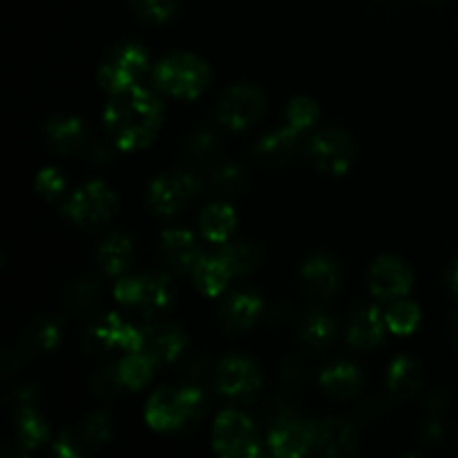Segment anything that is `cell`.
Instances as JSON below:
<instances>
[{
	"instance_id": "1",
	"label": "cell",
	"mask_w": 458,
	"mask_h": 458,
	"mask_svg": "<svg viewBox=\"0 0 458 458\" xmlns=\"http://www.w3.org/2000/svg\"><path fill=\"white\" fill-rule=\"evenodd\" d=\"M161 116L164 107L159 98L139 85L112 94V101L103 112L110 139L128 152L150 146L161 128Z\"/></svg>"
},
{
	"instance_id": "2",
	"label": "cell",
	"mask_w": 458,
	"mask_h": 458,
	"mask_svg": "<svg viewBox=\"0 0 458 458\" xmlns=\"http://www.w3.org/2000/svg\"><path fill=\"white\" fill-rule=\"evenodd\" d=\"M204 407L199 385L191 387H161L146 405V423L157 432H174L195 420Z\"/></svg>"
},
{
	"instance_id": "3",
	"label": "cell",
	"mask_w": 458,
	"mask_h": 458,
	"mask_svg": "<svg viewBox=\"0 0 458 458\" xmlns=\"http://www.w3.org/2000/svg\"><path fill=\"white\" fill-rule=\"evenodd\" d=\"M152 79L161 92L191 101L208 88L210 70L206 61H201L195 54L174 52L157 63Z\"/></svg>"
},
{
	"instance_id": "4",
	"label": "cell",
	"mask_w": 458,
	"mask_h": 458,
	"mask_svg": "<svg viewBox=\"0 0 458 458\" xmlns=\"http://www.w3.org/2000/svg\"><path fill=\"white\" fill-rule=\"evenodd\" d=\"M114 298L123 307L137 309L150 318L173 302V282L164 273L121 277L114 284Z\"/></svg>"
},
{
	"instance_id": "5",
	"label": "cell",
	"mask_w": 458,
	"mask_h": 458,
	"mask_svg": "<svg viewBox=\"0 0 458 458\" xmlns=\"http://www.w3.org/2000/svg\"><path fill=\"white\" fill-rule=\"evenodd\" d=\"M213 447L226 458L259 456V438L255 423L237 410H224L213 425Z\"/></svg>"
},
{
	"instance_id": "6",
	"label": "cell",
	"mask_w": 458,
	"mask_h": 458,
	"mask_svg": "<svg viewBox=\"0 0 458 458\" xmlns=\"http://www.w3.org/2000/svg\"><path fill=\"white\" fill-rule=\"evenodd\" d=\"M148 65H150V58L141 45H119L107 54L106 61L98 67V83L110 94L123 92L139 83V79L146 74Z\"/></svg>"
},
{
	"instance_id": "7",
	"label": "cell",
	"mask_w": 458,
	"mask_h": 458,
	"mask_svg": "<svg viewBox=\"0 0 458 458\" xmlns=\"http://www.w3.org/2000/svg\"><path fill=\"white\" fill-rule=\"evenodd\" d=\"M116 210V195L106 182H88L63 206V213L79 226H97L107 222Z\"/></svg>"
},
{
	"instance_id": "8",
	"label": "cell",
	"mask_w": 458,
	"mask_h": 458,
	"mask_svg": "<svg viewBox=\"0 0 458 458\" xmlns=\"http://www.w3.org/2000/svg\"><path fill=\"white\" fill-rule=\"evenodd\" d=\"M313 434H316V423L300 419L295 411L284 410L271 419L268 447L280 458L304 456L313 447Z\"/></svg>"
},
{
	"instance_id": "9",
	"label": "cell",
	"mask_w": 458,
	"mask_h": 458,
	"mask_svg": "<svg viewBox=\"0 0 458 458\" xmlns=\"http://www.w3.org/2000/svg\"><path fill=\"white\" fill-rule=\"evenodd\" d=\"M307 155L318 170L340 177L352 168L353 143L343 128H325L309 139Z\"/></svg>"
},
{
	"instance_id": "10",
	"label": "cell",
	"mask_w": 458,
	"mask_h": 458,
	"mask_svg": "<svg viewBox=\"0 0 458 458\" xmlns=\"http://www.w3.org/2000/svg\"><path fill=\"white\" fill-rule=\"evenodd\" d=\"M199 192V179L186 170L159 174L148 191V206L157 215H174Z\"/></svg>"
},
{
	"instance_id": "11",
	"label": "cell",
	"mask_w": 458,
	"mask_h": 458,
	"mask_svg": "<svg viewBox=\"0 0 458 458\" xmlns=\"http://www.w3.org/2000/svg\"><path fill=\"white\" fill-rule=\"evenodd\" d=\"M215 385L222 396L231 401H253L262 389V374L258 365L246 356H231L219 362L215 371Z\"/></svg>"
},
{
	"instance_id": "12",
	"label": "cell",
	"mask_w": 458,
	"mask_h": 458,
	"mask_svg": "<svg viewBox=\"0 0 458 458\" xmlns=\"http://www.w3.org/2000/svg\"><path fill=\"white\" fill-rule=\"evenodd\" d=\"M88 343L97 352H112V349H121V352H143L146 331H143V327L121 320L116 313H107V316H103L101 320H97L89 327Z\"/></svg>"
},
{
	"instance_id": "13",
	"label": "cell",
	"mask_w": 458,
	"mask_h": 458,
	"mask_svg": "<svg viewBox=\"0 0 458 458\" xmlns=\"http://www.w3.org/2000/svg\"><path fill=\"white\" fill-rule=\"evenodd\" d=\"M262 110L264 94L255 85H233L219 101L217 119L231 130H244L259 119Z\"/></svg>"
},
{
	"instance_id": "14",
	"label": "cell",
	"mask_w": 458,
	"mask_h": 458,
	"mask_svg": "<svg viewBox=\"0 0 458 458\" xmlns=\"http://www.w3.org/2000/svg\"><path fill=\"white\" fill-rule=\"evenodd\" d=\"M414 286V273L403 259L394 255H383L374 262L369 271V289L380 302L405 298Z\"/></svg>"
},
{
	"instance_id": "15",
	"label": "cell",
	"mask_w": 458,
	"mask_h": 458,
	"mask_svg": "<svg viewBox=\"0 0 458 458\" xmlns=\"http://www.w3.org/2000/svg\"><path fill=\"white\" fill-rule=\"evenodd\" d=\"M34 389H21L16 394V443L25 452L36 450L49 441V425L36 410Z\"/></svg>"
},
{
	"instance_id": "16",
	"label": "cell",
	"mask_w": 458,
	"mask_h": 458,
	"mask_svg": "<svg viewBox=\"0 0 458 458\" xmlns=\"http://www.w3.org/2000/svg\"><path fill=\"white\" fill-rule=\"evenodd\" d=\"M146 331V344L143 352L157 362V365H173L182 352L186 349L188 338L182 327L173 322H157V325L143 327Z\"/></svg>"
},
{
	"instance_id": "17",
	"label": "cell",
	"mask_w": 458,
	"mask_h": 458,
	"mask_svg": "<svg viewBox=\"0 0 458 458\" xmlns=\"http://www.w3.org/2000/svg\"><path fill=\"white\" fill-rule=\"evenodd\" d=\"M161 255L165 258V262L179 273H192V268L197 267L201 253L199 244H197L195 235L191 231H183V228H168L161 235Z\"/></svg>"
},
{
	"instance_id": "18",
	"label": "cell",
	"mask_w": 458,
	"mask_h": 458,
	"mask_svg": "<svg viewBox=\"0 0 458 458\" xmlns=\"http://www.w3.org/2000/svg\"><path fill=\"white\" fill-rule=\"evenodd\" d=\"M385 331H389L385 313H380V309L376 307H362L349 318L347 340L356 349H371L383 343Z\"/></svg>"
},
{
	"instance_id": "19",
	"label": "cell",
	"mask_w": 458,
	"mask_h": 458,
	"mask_svg": "<svg viewBox=\"0 0 458 458\" xmlns=\"http://www.w3.org/2000/svg\"><path fill=\"white\" fill-rule=\"evenodd\" d=\"M264 311V300L258 293H250V291H242V293L231 295V298L224 302L222 316L224 329L228 334H242V331L250 329L255 325L259 316Z\"/></svg>"
},
{
	"instance_id": "20",
	"label": "cell",
	"mask_w": 458,
	"mask_h": 458,
	"mask_svg": "<svg viewBox=\"0 0 458 458\" xmlns=\"http://www.w3.org/2000/svg\"><path fill=\"white\" fill-rule=\"evenodd\" d=\"M356 445V429L352 423L343 419H327L316 423L313 434V450L325 456H343L349 454Z\"/></svg>"
},
{
	"instance_id": "21",
	"label": "cell",
	"mask_w": 458,
	"mask_h": 458,
	"mask_svg": "<svg viewBox=\"0 0 458 458\" xmlns=\"http://www.w3.org/2000/svg\"><path fill=\"white\" fill-rule=\"evenodd\" d=\"M233 277H235V273H233L231 264L226 262V258L219 250L215 255H201L197 267L192 268L195 286L208 298H217L231 284Z\"/></svg>"
},
{
	"instance_id": "22",
	"label": "cell",
	"mask_w": 458,
	"mask_h": 458,
	"mask_svg": "<svg viewBox=\"0 0 458 458\" xmlns=\"http://www.w3.org/2000/svg\"><path fill=\"white\" fill-rule=\"evenodd\" d=\"M302 282L309 293L316 295V298L329 300L340 289L343 276H340V267L334 259L325 258V255H316L302 267Z\"/></svg>"
},
{
	"instance_id": "23",
	"label": "cell",
	"mask_w": 458,
	"mask_h": 458,
	"mask_svg": "<svg viewBox=\"0 0 458 458\" xmlns=\"http://www.w3.org/2000/svg\"><path fill=\"white\" fill-rule=\"evenodd\" d=\"M300 148V130L284 125L273 132L264 134L255 146V155L271 165H282L298 152Z\"/></svg>"
},
{
	"instance_id": "24",
	"label": "cell",
	"mask_w": 458,
	"mask_h": 458,
	"mask_svg": "<svg viewBox=\"0 0 458 458\" xmlns=\"http://www.w3.org/2000/svg\"><path fill=\"white\" fill-rule=\"evenodd\" d=\"M47 141L52 148H56L63 155H72V152L81 150L88 141V130L79 116H56L47 123Z\"/></svg>"
},
{
	"instance_id": "25",
	"label": "cell",
	"mask_w": 458,
	"mask_h": 458,
	"mask_svg": "<svg viewBox=\"0 0 458 458\" xmlns=\"http://www.w3.org/2000/svg\"><path fill=\"white\" fill-rule=\"evenodd\" d=\"M237 215L228 204H210L199 215V231L210 244H226L228 237L235 233Z\"/></svg>"
},
{
	"instance_id": "26",
	"label": "cell",
	"mask_w": 458,
	"mask_h": 458,
	"mask_svg": "<svg viewBox=\"0 0 458 458\" xmlns=\"http://www.w3.org/2000/svg\"><path fill=\"white\" fill-rule=\"evenodd\" d=\"M420 383H423V369H420V365L414 358L398 356L389 365L387 389L398 401H407V398L414 396L419 392Z\"/></svg>"
},
{
	"instance_id": "27",
	"label": "cell",
	"mask_w": 458,
	"mask_h": 458,
	"mask_svg": "<svg viewBox=\"0 0 458 458\" xmlns=\"http://www.w3.org/2000/svg\"><path fill=\"white\" fill-rule=\"evenodd\" d=\"M134 246L132 240L125 235H107L97 250V262L107 276H121L132 264Z\"/></svg>"
},
{
	"instance_id": "28",
	"label": "cell",
	"mask_w": 458,
	"mask_h": 458,
	"mask_svg": "<svg viewBox=\"0 0 458 458\" xmlns=\"http://www.w3.org/2000/svg\"><path fill=\"white\" fill-rule=\"evenodd\" d=\"M362 376L356 365L352 362H335V365L327 367L320 376V385L329 396L335 398H352L356 396L360 389Z\"/></svg>"
},
{
	"instance_id": "29",
	"label": "cell",
	"mask_w": 458,
	"mask_h": 458,
	"mask_svg": "<svg viewBox=\"0 0 458 458\" xmlns=\"http://www.w3.org/2000/svg\"><path fill=\"white\" fill-rule=\"evenodd\" d=\"M155 365L157 362L146 352L125 353V358L119 360V374L121 380H123V387L132 389V392L146 387L150 383L152 374H155Z\"/></svg>"
},
{
	"instance_id": "30",
	"label": "cell",
	"mask_w": 458,
	"mask_h": 458,
	"mask_svg": "<svg viewBox=\"0 0 458 458\" xmlns=\"http://www.w3.org/2000/svg\"><path fill=\"white\" fill-rule=\"evenodd\" d=\"M420 309L411 300H394L392 307L385 313L387 329L396 335H410L420 327Z\"/></svg>"
},
{
	"instance_id": "31",
	"label": "cell",
	"mask_w": 458,
	"mask_h": 458,
	"mask_svg": "<svg viewBox=\"0 0 458 458\" xmlns=\"http://www.w3.org/2000/svg\"><path fill=\"white\" fill-rule=\"evenodd\" d=\"M335 338V322L327 313L313 311L304 318L302 340L311 349H325Z\"/></svg>"
},
{
	"instance_id": "32",
	"label": "cell",
	"mask_w": 458,
	"mask_h": 458,
	"mask_svg": "<svg viewBox=\"0 0 458 458\" xmlns=\"http://www.w3.org/2000/svg\"><path fill=\"white\" fill-rule=\"evenodd\" d=\"M210 183L222 195H237L249 186V177L237 164H217L210 170Z\"/></svg>"
},
{
	"instance_id": "33",
	"label": "cell",
	"mask_w": 458,
	"mask_h": 458,
	"mask_svg": "<svg viewBox=\"0 0 458 458\" xmlns=\"http://www.w3.org/2000/svg\"><path fill=\"white\" fill-rule=\"evenodd\" d=\"M101 298V284L97 277H81L70 289V304L76 313H92Z\"/></svg>"
},
{
	"instance_id": "34",
	"label": "cell",
	"mask_w": 458,
	"mask_h": 458,
	"mask_svg": "<svg viewBox=\"0 0 458 458\" xmlns=\"http://www.w3.org/2000/svg\"><path fill=\"white\" fill-rule=\"evenodd\" d=\"M219 253L226 258V262L231 264L233 273H235V277H242L246 276V273L253 271L255 267H258L259 262V253L255 246L250 244H222V249H219Z\"/></svg>"
},
{
	"instance_id": "35",
	"label": "cell",
	"mask_w": 458,
	"mask_h": 458,
	"mask_svg": "<svg viewBox=\"0 0 458 458\" xmlns=\"http://www.w3.org/2000/svg\"><path fill=\"white\" fill-rule=\"evenodd\" d=\"M320 116V106H318L313 98L307 97H298L286 106V119H289V125L295 130H307L311 128L313 123L318 121Z\"/></svg>"
},
{
	"instance_id": "36",
	"label": "cell",
	"mask_w": 458,
	"mask_h": 458,
	"mask_svg": "<svg viewBox=\"0 0 458 458\" xmlns=\"http://www.w3.org/2000/svg\"><path fill=\"white\" fill-rule=\"evenodd\" d=\"M31 349H38V352H49L58 344L61 340V322L54 320V318H40L38 322H34V327L27 334Z\"/></svg>"
},
{
	"instance_id": "37",
	"label": "cell",
	"mask_w": 458,
	"mask_h": 458,
	"mask_svg": "<svg viewBox=\"0 0 458 458\" xmlns=\"http://www.w3.org/2000/svg\"><path fill=\"white\" fill-rule=\"evenodd\" d=\"M139 18L148 22H164L177 12L179 0H130Z\"/></svg>"
},
{
	"instance_id": "38",
	"label": "cell",
	"mask_w": 458,
	"mask_h": 458,
	"mask_svg": "<svg viewBox=\"0 0 458 458\" xmlns=\"http://www.w3.org/2000/svg\"><path fill=\"white\" fill-rule=\"evenodd\" d=\"M121 387H123V380H121V374H119V362H116V365L101 367V369L94 374L92 389L101 398L116 396V394L121 392Z\"/></svg>"
},
{
	"instance_id": "39",
	"label": "cell",
	"mask_w": 458,
	"mask_h": 458,
	"mask_svg": "<svg viewBox=\"0 0 458 458\" xmlns=\"http://www.w3.org/2000/svg\"><path fill=\"white\" fill-rule=\"evenodd\" d=\"M88 450H89V445H88V441L83 438V434L74 432V429H63L52 447L54 454L61 456V458H79V456H83Z\"/></svg>"
},
{
	"instance_id": "40",
	"label": "cell",
	"mask_w": 458,
	"mask_h": 458,
	"mask_svg": "<svg viewBox=\"0 0 458 458\" xmlns=\"http://www.w3.org/2000/svg\"><path fill=\"white\" fill-rule=\"evenodd\" d=\"M110 432H112L110 416L101 414V411L89 416V419L83 423V428H81V434H83V438L88 441L89 447L103 445V443L110 438Z\"/></svg>"
},
{
	"instance_id": "41",
	"label": "cell",
	"mask_w": 458,
	"mask_h": 458,
	"mask_svg": "<svg viewBox=\"0 0 458 458\" xmlns=\"http://www.w3.org/2000/svg\"><path fill=\"white\" fill-rule=\"evenodd\" d=\"M34 186L45 199H56L65 191V179L56 168H43L34 179Z\"/></svg>"
},
{
	"instance_id": "42",
	"label": "cell",
	"mask_w": 458,
	"mask_h": 458,
	"mask_svg": "<svg viewBox=\"0 0 458 458\" xmlns=\"http://www.w3.org/2000/svg\"><path fill=\"white\" fill-rule=\"evenodd\" d=\"M217 134L215 132H208V130H201V132L192 134L191 141H188V152L191 155H208V152H213L215 148H217Z\"/></svg>"
},
{
	"instance_id": "43",
	"label": "cell",
	"mask_w": 458,
	"mask_h": 458,
	"mask_svg": "<svg viewBox=\"0 0 458 458\" xmlns=\"http://www.w3.org/2000/svg\"><path fill=\"white\" fill-rule=\"evenodd\" d=\"M450 286H452V293H454L458 300V259L452 264V268H450Z\"/></svg>"
},
{
	"instance_id": "44",
	"label": "cell",
	"mask_w": 458,
	"mask_h": 458,
	"mask_svg": "<svg viewBox=\"0 0 458 458\" xmlns=\"http://www.w3.org/2000/svg\"><path fill=\"white\" fill-rule=\"evenodd\" d=\"M452 335H454V343H456V347H458V313H456L454 320H452Z\"/></svg>"
}]
</instances>
